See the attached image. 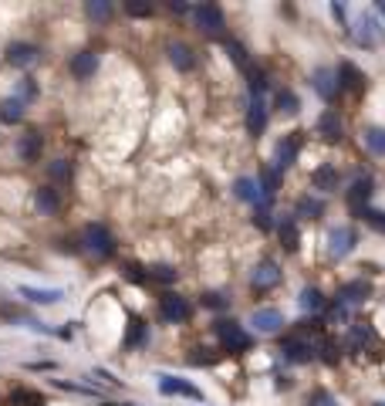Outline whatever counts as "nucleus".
<instances>
[{
	"instance_id": "4c0bfd02",
	"label": "nucleus",
	"mask_w": 385,
	"mask_h": 406,
	"mask_svg": "<svg viewBox=\"0 0 385 406\" xmlns=\"http://www.w3.org/2000/svg\"><path fill=\"white\" fill-rule=\"evenodd\" d=\"M199 301H203V308H217V312L230 305V298H227V295H220V291H206Z\"/></svg>"
},
{
	"instance_id": "ea45409f",
	"label": "nucleus",
	"mask_w": 385,
	"mask_h": 406,
	"mask_svg": "<svg viewBox=\"0 0 385 406\" xmlns=\"http://www.w3.org/2000/svg\"><path fill=\"white\" fill-rule=\"evenodd\" d=\"M51 176H54L58 183H68V180H72V162H68V160L51 162Z\"/></svg>"
},
{
	"instance_id": "1a4fd4ad",
	"label": "nucleus",
	"mask_w": 385,
	"mask_h": 406,
	"mask_svg": "<svg viewBox=\"0 0 385 406\" xmlns=\"http://www.w3.org/2000/svg\"><path fill=\"white\" fill-rule=\"evenodd\" d=\"M335 85H338V88H345V92H362V88H365V72H362V68H358V65H351V61H342V65H338V72H335Z\"/></svg>"
},
{
	"instance_id": "bb28decb",
	"label": "nucleus",
	"mask_w": 385,
	"mask_h": 406,
	"mask_svg": "<svg viewBox=\"0 0 385 406\" xmlns=\"http://www.w3.org/2000/svg\"><path fill=\"white\" fill-rule=\"evenodd\" d=\"M21 119H24V102L3 98V102H0V122H3V125H17Z\"/></svg>"
},
{
	"instance_id": "a19ab883",
	"label": "nucleus",
	"mask_w": 385,
	"mask_h": 406,
	"mask_svg": "<svg viewBox=\"0 0 385 406\" xmlns=\"http://www.w3.org/2000/svg\"><path fill=\"white\" fill-rule=\"evenodd\" d=\"M308 406H338V400H335L328 389H314L308 396Z\"/></svg>"
},
{
	"instance_id": "423d86ee",
	"label": "nucleus",
	"mask_w": 385,
	"mask_h": 406,
	"mask_svg": "<svg viewBox=\"0 0 385 406\" xmlns=\"http://www.w3.org/2000/svg\"><path fill=\"white\" fill-rule=\"evenodd\" d=\"M355 244H358V234H355L351 227H335V231L328 234V254H331L335 261H342V257H348V254L355 250Z\"/></svg>"
},
{
	"instance_id": "c03bdc74",
	"label": "nucleus",
	"mask_w": 385,
	"mask_h": 406,
	"mask_svg": "<svg viewBox=\"0 0 385 406\" xmlns=\"http://www.w3.org/2000/svg\"><path fill=\"white\" fill-rule=\"evenodd\" d=\"M125 10H129L132 17H149V14H153V3H135V0H129Z\"/></svg>"
},
{
	"instance_id": "2f4dec72",
	"label": "nucleus",
	"mask_w": 385,
	"mask_h": 406,
	"mask_svg": "<svg viewBox=\"0 0 385 406\" xmlns=\"http://www.w3.org/2000/svg\"><path fill=\"white\" fill-rule=\"evenodd\" d=\"M223 47H227V54L233 58V65H236L240 72H247V68H250V58H247V47H243L240 41H223Z\"/></svg>"
},
{
	"instance_id": "20e7f679",
	"label": "nucleus",
	"mask_w": 385,
	"mask_h": 406,
	"mask_svg": "<svg viewBox=\"0 0 385 406\" xmlns=\"http://www.w3.org/2000/svg\"><path fill=\"white\" fill-rule=\"evenodd\" d=\"M301 146H305V132H287L284 139H277V146H274V169L277 173L280 169H291L298 162Z\"/></svg>"
},
{
	"instance_id": "473e14b6",
	"label": "nucleus",
	"mask_w": 385,
	"mask_h": 406,
	"mask_svg": "<svg viewBox=\"0 0 385 406\" xmlns=\"http://www.w3.org/2000/svg\"><path fill=\"white\" fill-rule=\"evenodd\" d=\"M85 10H88V17H91V21H98V24L112 17V3H109V0H88V3H85Z\"/></svg>"
},
{
	"instance_id": "de8ad7c7",
	"label": "nucleus",
	"mask_w": 385,
	"mask_h": 406,
	"mask_svg": "<svg viewBox=\"0 0 385 406\" xmlns=\"http://www.w3.org/2000/svg\"><path fill=\"white\" fill-rule=\"evenodd\" d=\"M169 10H176V14H186L190 7H186V3H179V0H173V3H169Z\"/></svg>"
},
{
	"instance_id": "a18cd8bd",
	"label": "nucleus",
	"mask_w": 385,
	"mask_h": 406,
	"mask_svg": "<svg viewBox=\"0 0 385 406\" xmlns=\"http://www.w3.org/2000/svg\"><path fill=\"white\" fill-rule=\"evenodd\" d=\"M254 224H257L261 231H267V227H270V213H267V206H257V210H254Z\"/></svg>"
},
{
	"instance_id": "37998d69",
	"label": "nucleus",
	"mask_w": 385,
	"mask_h": 406,
	"mask_svg": "<svg viewBox=\"0 0 385 406\" xmlns=\"http://www.w3.org/2000/svg\"><path fill=\"white\" fill-rule=\"evenodd\" d=\"M125 278L135 284H146L149 281V275H146V268H139V264H125Z\"/></svg>"
},
{
	"instance_id": "cd10ccee",
	"label": "nucleus",
	"mask_w": 385,
	"mask_h": 406,
	"mask_svg": "<svg viewBox=\"0 0 385 406\" xmlns=\"http://www.w3.org/2000/svg\"><path fill=\"white\" fill-rule=\"evenodd\" d=\"M362 139H365V146H368L375 156H385V129L382 125H368V129L362 132Z\"/></svg>"
},
{
	"instance_id": "09e8293b",
	"label": "nucleus",
	"mask_w": 385,
	"mask_h": 406,
	"mask_svg": "<svg viewBox=\"0 0 385 406\" xmlns=\"http://www.w3.org/2000/svg\"><path fill=\"white\" fill-rule=\"evenodd\" d=\"M105 406H132V403H105Z\"/></svg>"
},
{
	"instance_id": "412c9836",
	"label": "nucleus",
	"mask_w": 385,
	"mask_h": 406,
	"mask_svg": "<svg viewBox=\"0 0 385 406\" xmlns=\"http://www.w3.org/2000/svg\"><path fill=\"white\" fill-rule=\"evenodd\" d=\"M146 339H149V325L142 322L139 315H132V319H129V328H125V342H122V345H125V349H142Z\"/></svg>"
},
{
	"instance_id": "c9c22d12",
	"label": "nucleus",
	"mask_w": 385,
	"mask_h": 406,
	"mask_svg": "<svg viewBox=\"0 0 385 406\" xmlns=\"http://www.w3.org/2000/svg\"><path fill=\"white\" fill-rule=\"evenodd\" d=\"M358 217L372 227V231H379V234H385V213L382 210H372V206H365V210H358Z\"/></svg>"
},
{
	"instance_id": "f704fd0d",
	"label": "nucleus",
	"mask_w": 385,
	"mask_h": 406,
	"mask_svg": "<svg viewBox=\"0 0 385 406\" xmlns=\"http://www.w3.org/2000/svg\"><path fill=\"white\" fill-rule=\"evenodd\" d=\"M358 44L375 47V21H372V17H362V21H358Z\"/></svg>"
},
{
	"instance_id": "4468645a",
	"label": "nucleus",
	"mask_w": 385,
	"mask_h": 406,
	"mask_svg": "<svg viewBox=\"0 0 385 406\" xmlns=\"http://www.w3.org/2000/svg\"><path fill=\"white\" fill-rule=\"evenodd\" d=\"M345 200H348V206H351L355 213H358V210H365V206H368V200H372V180H368V176H365V180L358 176V180L351 183V190L345 193Z\"/></svg>"
},
{
	"instance_id": "c756f323",
	"label": "nucleus",
	"mask_w": 385,
	"mask_h": 406,
	"mask_svg": "<svg viewBox=\"0 0 385 406\" xmlns=\"http://www.w3.org/2000/svg\"><path fill=\"white\" fill-rule=\"evenodd\" d=\"M298 305H301V308H305V312H321V308H324V295H321V291H318V288H305V291H301V298H298Z\"/></svg>"
},
{
	"instance_id": "6ab92c4d",
	"label": "nucleus",
	"mask_w": 385,
	"mask_h": 406,
	"mask_svg": "<svg viewBox=\"0 0 385 406\" xmlns=\"http://www.w3.org/2000/svg\"><path fill=\"white\" fill-rule=\"evenodd\" d=\"M318 136H321L324 142H338V139H342V119H338L335 109L321 112V119H318Z\"/></svg>"
},
{
	"instance_id": "ddd939ff",
	"label": "nucleus",
	"mask_w": 385,
	"mask_h": 406,
	"mask_svg": "<svg viewBox=\"0 0 385 406\" xmlns=\"http://www.w3.org/2000/svg\"><path fill=\"white\" fill-rule=\"evenodd\" d=\"M311 186L321 190V193H335V190H338V166H331V162L318 166V169L311 173Z\"/></svg>"
},
{
	"instance_id": "6e6552de",
	"label": "nucleus",
	"mask_w": 385,
	"mask_h": 406,
	"mask_svg": "<svg viewBox=\"0 0 385 406\" xmlns=\"http://www.w3.org/2000/svg\"><path fill=\"white\" fill-rule=\"evenodd\" d=\"M159 393L162 396H186V400H203V393L192 386V383H186V379H179V376H159Z\"/></svg>"
},
{
	"instance_id": "f03ea898",
	"label": "nucleus",
	"mask_w": 385,
	"mask_h": 406,
	"mask_svg": "<svg viewBox=\"0 0 385 406\" xmlns=\"http://www.w3.org/2000/svg\"><path fill=\"white\" fill-rule=\"evenodd\" d=\"M85 247L95 254V257H116V250H118V244L116 237H112V231L105 227V224H88L85 227Z\"/></svg>"
},
{
	"instance_id": "aec40b11",
	"label": "nucleus",
	"mask_w": 385,
	"mask_h": 406,
	"mask_svg": "<svg viewBox=\"0 0 385 406\" xmlns=\"http://www.w3.org/2000/svg\"><path fill=\"white\" fill-rule=\"evenodd\" d=\"M21 298H28L31 305H54V301L65 298V291H58V288H28V284H21Z\"/></svg>"
},
{
	"instance_id": "393cba45",
	"label": "nucleus",
	"mask_w": 385,
	"mask_h": 406,
	"mask_svg": "<svg viewBox=\"0 0 385 406\" xmlns=\"http://www.w3.org/2000/svg\"><path fill=\"white\" fill-rule=\"evenodd\" d=\"M233 193H236L240 200L257 203V206H261V186H257V180H250V176H240V180L233 183Z\"/></svg>"
},
{
	"instance_id": "9b49d317",
	"label": "nucleus",
	"mask_w": 385,
	"mask_h": 406,
	"mask_svg": "<svg viewBox=\"0 0 385 406\" xmlns=\"http://www.w3.org/2000/svg\"><path fill=\"white\" fill-rule=\"evenodd\" d=\"M372 295V284L365 281V278H358V281H345L338 288V305H362L365 298Z\"/></svg>"
},
{
	"instance_id": "7c9ffc66",
	"label": "nucleus",
	"mask_w": 385,
	"mask_h": 406,
	"mask_svg": "<svg viewBox=\"0 0 385 406\" xmlns=\"http://www.w3.org/2000/svg\"><path fill=\"white\" fill-rule=\"evenodd\" d=\"M277 109H280L284 116H298V112H301V102H298V95H294L291 88H280V92H277Z\"/></svg>"
},
{
	"instance_id": "5701e85b",
	"label": "nucleus",
	"mask_w": 385,
	"mask_h": 406,
	"mask_svg": "<svg viewBox=\"0 0 385 406\" xmlns=\"http://www.w3.org/2000/svg\"><path fill=\"white\" fill-rule=\"evenodd\" d=\"M34 206H38L44 217L58 213V206H61V197H58V190H54V186H41L38 193H34Z\"/></svg>"
},
{
	"instance_id": "49530a36",
	"label": "nucleus",
	"mask_w": 385,
	"mask_h": 406,
	"mask_svg": "<svg viewBox=\"0 0 385 406\" xmlns=\"http://www.w3.org/2000/svg\"><path fill=\"white\" fill-rule=\"evenodd\" d=\"M331 14H335L338 21H345V3H331Z\"/></svg>"
},
{
	"instance_id": "f257e3e1",
	"label": "nucleus",
	"mask_w": 385,
	"mask_h": 406,
	"mask_svg": "<svg viewBox=\"0 0 385 406\" xmlns=\"http://www.w3.org/2000/svg\"><path fill=\"white\" fill-rule=\"evenodd\" d=\"M213 332H217V339H220V345L227 352H247L254 345V335L240 322H233V319H220V322L213 325Z\"/></svg>"
},
{
	"instance_id": "8fccbe9b",
	"label": "nucleus",
	"mask_w": 385,
	"mask_h": 406,
	"mask_svg": "<svg viewBox=\"0 0 385 406\" xmlns=\"http://www.w3.org/2000/svg\"><path fill=\"white\" fill-rule=\"evenodd\" d=\"M379 14H382V17H385V3H379Z\"/></svg>"
},
{
	"instance_id": "f8f14e48",
	"label": "nucleus",
	"mask_w": 385,
	"mask_h": 406,
	"mask_svg": "<svg viewBox=\"0 0 385 406\" xmlns=\"http://www.w3.org/2000/svg\"><path fill=\"white\" fill-rule=\"evenodd\" d=\"M250 325H254L261 335H274V332H280L284 315H280L277 308H257V312H254V319H250Z\"/></svg>"
},
{
	"instance_id": "e433bc0d",
	"label": "nucleus",
	"mask_w": 385,
	"mask_h": 406,
	"mask_svg": "<svg viewBox=\"0 0 385 406\" xmlns=\"http://www.w3.org/2000/svg\"><path fill=\"white\" fill-rule=\"evenodd\" d=\"M34 98H38V81H34V78H21L17 102H34Z\"/></svg>"
},
{
	"instance_id": "b1692460",
	"label": "nucleus",
	"mask_w": 385,
	"mask_h": 406,
	"mask_svg": "<svg viewBox=\"0 0 385 406\" xmlns=\"http://www.w3.org/2000/svg\"><path fill=\"white\" fill-rule=\"evenodd\" d=\"M169 61H173L176 72H192L196 68V58H192V51L186 44H169Z\"/></svg>"
},
{
	"instance_id": "72a5a7b5",
	"label": "nucleus",
	"mask_w": 385,
	"mask_h": 406,
	"mask_svg": "<svg viewBox=\"0 0 385 406\" xmlns=\"http://www.w3.org/2000/svg\"><path fill=\"white\" fill-rule=\"evenodd\" d=\"M146 275H149V281H159V284H173L176 278H179L176 268H169V264H155V268H149Z\"/></svg>"
},
{
	"instance_id": "a211bd4d",
	"label": "nucleus",
	"mask_w": 385,
	"mask_h": 406,
	"mask_svg": "<svg viewBox=\"0 0 385 406\" xmlns=\"http://www.w3.org/2000/svg\"><path fill=\"white\" fill-rule=\"evenodd\" d=\"M311 85H314V92H318L324 102H331V98H335V92H338V85H335V72H331V68H314Z\"/></svg>"
},
{
	"instance_id": "0eeeda50",
	"label": "nucleus",
	"mask_w": 385,
	"mask_h": 406,
	"mask_svg": "<svg viewBox=\"0 0 385 406\" xmlns=\"http://www.w3.org/2000/svg\"><path fill=\"white\" fill-rule=\"evenodd\" d=\"M280 268H277V261H261L257 268H254V275H250V284H254V291H270V288H277L280 284Z\"/></svg>"
},
{
	"instance_id": "39448f33",
	"label": "nucleus",
	"mask_w": 385,
	"mask_h": 406,
	"mask_svg": "<svg viewBox=\"0 0 385 406\" xmlns=\"http://www.w3.org/2000/svg\"><path fill=\"white\" fill-rule=\"evenodd\" d=\"M159 315H162L166 322H173V325L186 322V319H190V301L169 291V295H162V298H159Z\"/></svg>"
},
{
	"instance_id": "c85d7f7f",
	"label": "nucleus",
	"mask_w": 385,
	"mask_h": 406,
	"mask_svg": "<svg viewBox=\"0 0 385 406\" xmlns=\"http://www.w3.org/2000/svg\"><path fill=\"white\" fill-rule=\"evenodd\" d=\"M368 342H375V328H372L368 322L351 325V345H355V349H365Z\"/></svg>"
},
{
	"instance_id": "dca6fc26",
	"label": "nucleus",
	"mask_w": 385,
	"mask_h": 406,
	"mask_svg": "<svg viewBox=\"0 0 385 406\" xmlns=\"http://www.w3.org/2000/svg\"><path fill=\"white\" fill-rule=\"evenodd\" d=\"M98 72V54L95 51H78L75 58H72V75H75L78 81L91 78Z\"/></svg>"
},
{
	"instance_id": "79ce46f5",
	"label": "nucleus",
	"mask_w": 385,
	"mask_h": 406,
	"mask_svg": "<svg viewBox=\"0 0 385 406\" xmlns=\"http://www.w3.org/2000/svg\"><path fill=\"white\" fill-rule=\"evenodd\" d=\"M217 359H220V356H213L210 349H192V356H190L192 365H213Z\"/></svg>"
},
{
	"instance_id": "3c124183",
	"label": "nucleus",
	"mask_w": 385,
	"mask_h": 406,
	"mask_svg": "<svg viewBox=\"0 0 385 406\" xmlns=\"http://www.w3.org/2000/svg\"><path fill=\"white\" fill-rule=\"evenodd\" d=\"M375 406H385V403H375Z\"/></svg>"
},
{
	"instance_id": "9d476101",
	"label": "nucleus",
	"mask_w": 385,
	"mask_h": 406,
	"mask_svg": "<svg viewBox=\"0 0 385 406\" xmlns=\"http://www.w3.org/2000/svg\"><path fill=\"white\" fill-rule=\"evenodd\" d=\"M38 58H41V51L34 44H28V41H14V44L7 47V61H10L14 68H31Z\"/></svg>"
},
{
	"instance_id": "f3484780",
	"label": "nucleus",
	"mask_w": 385,
	"mask_h": 406,
	"mask_svg": "<svg viewBox=\"0 0 385 406\" xmlns=\"http://www.w3.org/2000/svg\"><path fill=\"white\" fill-rule=\"evenodd\" d=\"M41 149H44V139H41V132H24V136L17 139V156H21L24 162L41 160Z\"/></svg>"
},
{
	"instance_id": "2eb2a0df",
	"label": "nucleus",
	"mask_w": 385,
	"mask_h": 406,
	"mask_svg": "<svg viewBox=\"0 0 385 406\" xmlns=\"http://www.w3.org/2000/svg\"><path fill=\"white\" fill-rule=\"evenodd\" d=\"M264 129H267V105H264V98H250V105H247V132L261 136Z\"/></svg>"
},
{
	"instance_id": "4be33fe9",
	"label": "nucleus",
	"mask_w": 385,
	"mask_h": 406,
	"mask_svg": "<svg viewBox=\"0 0 385 406\" xmlns=\"http://www.w3.org/2000/svg\"><path fill=\"white\" fill-rule=\"evenodd\" d=\"M277 234H280V247H284L287 254H294V250L301 247V231H298V220H294V217H284L280 227H277Z\"/></svg>"
},
{
	"instance_id": "7ed1b4c3",
	"label": "nucleus",
	"mask_w": 385,
	"mask_h": 406,
	"mask_svg": "<svg viewBox=\"0 0 385 406\" xmlns=\"http://www.w3.org/2000/svg\"><path fill=\"white\" fill-rule=\"evenodd\" d=\"M192 21H196V28H199L206 38H223L227 21H223V10H220L217 3H199V7H192Z\"/></svg>"
},
{
	"instance_id": "a878e982",
	"label": "nucleus",
	"mask_w": 385,
	"mask_h": 406,
	"mask_svg": "<svg viewBox=\"0 0 385 406\" xmlns=\"http://www.w3.org/2000/svg\"><path fill=\"white\" fill-rule=\"evenodd\" d=\"M247 92H250V98H264V92H267V72L264 68H247Z\"/></svg>"
},
{
	"instance_id": "58836bf2",
	"label": "nucleus",
	"mask_w": 385,
	"mask_h": 406,
	"mask_svg": "<svg viewBox=\"0 0 385 406\" xmlns=\"http://www.w3.org/2000/svg\"><path fill=\"white\" fill-rule=\"evenodd\" d=\"M321 210H324V206L318 200H311V197H305V200L298 203V217H311V220H314V217H321Z\"/></svg>"
}]
</instances>
